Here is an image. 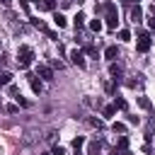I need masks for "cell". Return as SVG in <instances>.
I'll use <instances>...</instances> for the list:
<instances>
[{
	"label": "cell",
	"mask_w": 155,
	"mask_h": 155,
	"mask_svg": "<svg viewBox=\"0 0 155 155\" xmlns=\"http://www.w3.org/2000/svg\"><path fill=\"white\" fill-rule=\"evenodd\" d=\"M29 85H31V90H34L36 94H41V90H44V85H41V80H39V75H29Z\"/></svg>",
	"instance_id": "cell-7"
},
{
	"label": "cell",
	"mask_w": 155,
	"mask_h": 155,
	"mask_svg": "<svg viewBox=\"0 0 155 155\" xmlns=\"http://www.w3.org/2000/svg\"><path fill=\"white\" fill-rule=\"evenodd\" d=\"M90 126H97V128H102V121H99V119H90Z\"/></svg>",
	"instance_id": "cell-29"
},
{
	"label": "cell",
	"mask_w": 155,
	"mask_h": 155,
	"mask_svg": "<svg viewBox=\"0 0 155 155\" xmlns=\"http://www.w3.org/2000/svg\"><path fill=\"white\" fill-rule=\"evenodd\" d=\"M53 24H56L58 29H63V27L68 24V19H65V15H61V12H53Z\"/></svg>",
	"instance_id": "cell-11"
},
{
	"label": "cell",
	"mask_w": 155,
	"mask_h": 155,
	"mask_svg": "<svg viewBox=\"0 0 155 155\" xmlns=\"http://www.w3.org/2000/svg\"><path fill=\"white\" fill-rule=\"evenodd\" d=\"M90 29H92V31H102V22H99V19H92V22H90Z\"/></svg>",
	"instance_id": "cell-20"
},
{
	"label": "cell",
	"mask_w": 155,
	"mask_h": 155,
	"mask_svg": "<svg viewBox=\"0 0 155 155\" xmlns=\"http://www.w3.org/2000/svg\"><path fill=\"white\" fill-rule=\"evenodd\" d=\"M70 63L73 65H78V68H85V51H80V48H73L70 51Z\"/></svg>",
	"instance_id": "cell-3"
},
{
	"label": "cell",
	"mask_w": 155,
	"mask_h": 155,
	"mask_svg": "<svg viewBox=\"0 0 155 155\" xmlns=\"http://www.w3.org/2000/svg\"><path fill=\"white\" fill-rule=\"evenodd\" d=\"M131 19H133V22H140V19H143V7H140L138 2L131 7Z\"/></svg>",
	"instance_id": "cell-10"
},
{
	"label": "cell",
	"mask_w": 155,
	"mask_h": 155,
	"mask_svg": "<svg viewBox=\"0 0 155 155\" xmlns=\"http://www.w3.org/2000/svg\"><path fill=\"white\" fill-rule=\"evenodd\" d=\"M82 24H85V15L78 12V15H75V29H82Z\"/></svg>",
	"instance_id": "cell-18"
},
{
	"label": "cell",
	"mask_w": 155,
	"mask_h": 155,
	"mask_svg": "<svg viewBox=\"0 0 155 155\" xmlns=\"http://www.w3.org/2000/svg\"><path fill=\"white\" fill-rule=\"evenodd\" d=\"M31 61H34V51H31L29 46H19V51H17V63H19V68H29Z\"/></svg>",
	"instance_id": "cell-1"
},
{
	"label": "cell",
	"mask_w": 155,
	"mask_h": 155,
	"mask_svg": "<svg viewBox=\"0 0 155 155\" xmlns=\"http://www.w3.org/2000/svg\"><path fill=\"white\" fill-rule=\"evenodd\" d=\"M10 85H12V73L2 70L0 73V87H10Z\"/></svg>",
	"instance_id": "cell-12"
},
{
	"label": "cell",
	"mask_w": 155,
	"mask_h": 155,
	"mask_svg": "<svg viewBox=\"0 0 155 155\" xmlns=\"http://www.w3.org/2000/svg\"><path fill=\"white\" fill-rule=\"evenodd\" d=\"M138 107H140V109H145V111H150V109H153V104H150V99H148V97H138Z\"/></svg>",
	"instance_id": "cell-14"
},
{
	"label": "cell",
	"mask_w": 155,
	"mask_h": 155,
	"mask_svg": "<svg viewBox=\"0 0 155 155\" xmlns=\"http://www.w3.org/2000/svg\"><path fill=\"white\" fill-rule=\"evenodd\" d=\"M0 5H2V7H10V5H12V0H0Z\"/></svg>",
	"instance_id": "cell-31"
},
{
	"label": "cell",
	"mask_w": 155,
	"mask_h": 155,
	"mask_svg": "<svg viewBox=\"0 0 155 155\" xmlns=\"http://www.w3.org/2000/svg\"><path fill=\"white\" fill-rule=\"evenodd\" d=\"M121 73H124V70H121L119 63H111V65H109V75H111L114 82H121Z\"/></svg>",
	"instance_id": "cell-4"
},
{
	"label": "cell",
	"mask_w": 155,
	"mask_h": 155,
	"mask_svg": "<svg viewBox=\"0 0 155 155\" xmlns=\"http://www.w3.org/2000/svg\"><path fill=\"white\" fill-rule=\"evenodd\" d=\"M41 155H51V153H41Z\"/></svg>",
	"instance_id": "cell-33"
},
{
	"label": "cell",
	"mask_w": 155,
	"mask_h": 155,
	"mask_svg": "<svg viewBox=\"0 0 155 155\" xmlns=\"http://www.w3.org/2000/svg\"><path fill=\"white\" fill-rule=\"evenodd\" d=\"M82 145H85V138H82V136H78V138H73V150H75V155H80V150H82Z\"/></svg>",
	"instance_id": "cell-13"
},
{
	"label": "cell",
	"mask_w": 155,
	"mask_h": 155,
	"mask_svg": "<svg viewBox=\"0 0 155 155\" xmlns=\"http://www.w3.org/2000/svg\"><path fill=\"white\" fill-rule=\"evenodd\" d=\"M7 92H10V97H12V99H15V97H17V94H19V90H17V87H15V85H10V87H7Z\"/></svg>",
	"instance_id": "cell-27"
},
{
	"label": "cell",
	"mask_w": 155,
	"mask_h": 155,
	"mask_svg": "<svg viewBox=\"0 0 155 155\" xmlns=\"http://www.w3.org/2000/svg\"><path fill=\"white\" fill-rule=\"evenodd\" d=\"M114 107H116V109H126V99L116 97V99H114Z\"/></svg>",
	"instance_id": "cell-24"
},
{
	"label": "cell",
	"mask_w": 155,
	"mask_h": 155,
	"mask_svg": "<svg viewBox=\"0 0 155 155\" xmlns=\"http://www.w3.org/2000/svg\"><path fill=\"white\" fill-rule=\"evenodd\" d=\"M31 24H34V27H36V29H41V31H48V27H46V24H44V22H41V19H36V17H34V19H31Z\"/></svg>",
	"instance_id": "cell-19"
},
{
	"label": "cell",
	"mask_w": 155,
	"mask_h": 155,
	"mask_svg": "<svg viewBox=\"0 0 155 155\" xmlns=\"http://www.w3.org/2000/svg\"><path fill=\"white\" fill-rule=\"evenodd\" d=\"M29 2H31V0H19V7L27 12V10H29Z\"/></svg>",
	"instance_id": "cell-28"
},
{
	"label": "cell",
	"mask_w": 155,
	"mask_h": 155,
	"mask_svg": "<svg viewBox=\"0 0 155 155\" xmlns=\"http://www.w3.org/2000/svg\"><path fill=\"white\" fill-rule=\"evenodd\" d=\"M85 53H87V56H97V48H94L92 44H85Z\"/></svg>",
	"instance_id": "cell-23"
},
{
	"label": "cell",
	"mask_w": 155,
	"mask_h": 155,
	"mask_svg": "<svg viewBox=\"0 0 155 155\" xmlns=\"http://www.w3.org/2000/svg\"><path fill=\"white\" fill-rule=\"evenodd\" d=\"M102 153V143L99 140H90L87 143V155H99Z\"/></svg>",
	"instance_id": "cell-8"
},
{
	"label": "cell",
	"mask_w": 155,
	"mask_h": 155,
	"mask_svg": "<svg viewBox=\"0 0 155 155\" xmlns=\"http://www.w3.org/2000/svg\"><path fill=\"white\" fill-rule=\"evenodd\" d=\"M116 150H121V153H126V150H128V138H126V136H121V138H119V148H116Z\"/></svg>",
	"instance_id": "cell-17"
},
{
	"label": "cell",
	"mask_w": 155,
	"mask_h": 155,
	"mask_svg": "<svg viewBox=\"0 0 155 155\" xmlns=\"http://www.w3.org/2000/svg\"><path fill=\"white\" fill-rule=\"evenodd\" d=\"M114 114H116V107H114V104L102 107V116H107V119H109V116H114Z\"/></svg>",
	"instance_id": "cell-16"
},
{
	"label": "cell",
	"mask_w": 155,
	"mask_h": 155,
	"mask_svg": "<svg viewBox=\"0 0 155 155\" xmlns=\"http://www.w3.org/2000/svg\"><path fill=\"white\" fill-rule=\"evenodd\" d=\"M51 155H65V148L63 145H53L51 148Z\"/></svg>",
	"instance_id": "cell-22"
},
{
	"label": "cell",
	"mask_w": 155,
	"mask_h": 155,
	"mask_svg": "<svg viewBox=\"0 0 155 155\" xmlns=\"http://www.w3.org/2000/svg\"><path fill=\"white\" fill-rule=\"evenodd\" d=\"M36 73H39V78H44V80H53V68H51V65H39Z\"/></svg>",
	"instance_id": "cell-5"
},
{
	"label": "cell",
	"mask_w": 155,
	"mask_h": 155,
	"mask_svg": "<svg viewBox=\"0 0 155 155\" xmlns=\"http://www.w3.org/2000/svg\"><path fill=\"white\" fill-rule=\"evenodd\" d=\"M104 58L114 63V61L119 58V48H116V46H107V48H104Z\"/></svg>",
	"instance_id": "cell-6"
},
{
	"label": "cell",
	"mask_w": 155,
	"mask_h": 155,
	"mask_svg": "<svg viewBox=\"0 0 155 155\" xmlns=\"http://www.w3.org/2000/svg\"><path fill=\"white\" fill-rule=\"evenodd\" d=\"M136 48H138L140 53H145V51L150 48V34H148V31H138V44H136Z\"/></svg>",
	"instance_id": "cell-2"
},
{
	"label": "cell",
	"mask_w": 155,
	"mask_h": 155,
	"mask_svg": "<svg viewBox=\"0 0 155 155\" xmlns=\"http://www.w3.org/2000/svg\"><path fill=\"white\" fill-rule=\"evenodd\" d=\"M15 102H17L19 107H29V102H27V99H24L22 94H17V97H15Z\"/></svg>",
	"instance_id": "cell-25"
},
{
	"label": "cell",
	"mask_w": 155,
	"mask_h": 155,
	"mask_svg": "<svg viewBox=\"0 0 155 155\" xmlns=\"http://www.w3.org/2000/svg\"><path fill=\"white\" fill-rule=\"evenodd\" d=\"M148 27L155 31V15H150V19H148Z\"/></svg>",
	"instance_id": "cell-30"
},
{
	"label": "cell",
	"mask_w": 155,
	"mask_h": 155,
	"mask_svg": "<svg viewBox=\"0 0 155 155\" xmlns=\"http://www.w3.org/2000/svg\"><path fill=\"white\" fill-rule=\"evenodd\" d=\"M119 39H121V41H131V31H128V29H121V31H119Z\"/></svg>",
	"instance_id": "cell-21"
},
{
	"label": "cell",
	"mask_w": 155,
	"mask_h": 155,
	"mask_svg": "<svg viewBox=\"0 0 155 155\" xmlns=\"http://www.w3.org/2000/svg\"><path fill=\"white\" fill-rule=\"evenodd\" d=\"M61 2H63V5H70V2H73V0H61Z\"/></svg>",
	"instance_id": "cell-32"
},
{
	"label": "cell",
	"mask_w": 155,
	"mask_h": 155,
	"mask_svg": "<svg viewBox=\"0 0 155 155\" xmlns=\"http://www.w3.org/2000/svg\"><path fill=\"white\" fill-rule=\"evenodd\" d=\"M104 12H107V17H116V5L114 2H107L104 5Z\"/></svg>",
	"instance_id": "cell-15"
},
{
	"label": "cell",
	"mask_w": 155,
	"mask_h": 155,
	"mask_svg": "<svg viewBox=\"0 0 155 155\" xmlns=\"http://www.w3.org/2000/svg\"><path fill=\"white\" fill-rule=\"evenodd\" d=\"M111 128H114V133H124V131H126V126H124V124H119V121H116Z\"/></svg>",
	"instance_id": "cell-26"
},
{
	"label": "cell",
	"mask_w": 155,
	"mask_h": 155,
	"mask_svg": "<svg viewBox=\"0 0 155 155\" xmlns=\"http://www.w3.org/2000/svg\"><path fill=\"white\" fill-rule=\"evenodd\" d=\"M36 7H39V10H46V12H53V10H56V2H53V0H41V2L36 0Z\"/></svg>",
	"instance_id": "cell-9"
}]
</instances>
